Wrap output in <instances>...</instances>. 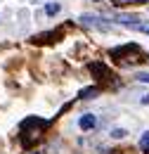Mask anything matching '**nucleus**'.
I'll use <instances>...</instances> for the list:
<instances>
[{
	"label": "nucleus",
	"instance_id": "obj_1",
	"mask_svg": "<svg viewBox=\"0 0 149 154\" xmlns=\"http://www.w3.org/2000/svg\"><path fill=\"white\" fill-rule=\"evenodd\" d=\"M111 59L123 62V64H135V62H142L144 55H142L140 45H135V43H126V45H118V48H114V50H111Z\"/></svg>",
	"mask_w": 149,
	"mask_h": 154
},
{
	"label": "nucleus",
	"instance_id": "obj_2",
	"mask_svg": "<svg viewBox=\"0 0 149 154\" xmlns=\"http://www.w3.org/2000/svg\"><path fill=\"white\" fill-rule=\"evenodd\" d=\"M81 24L88 26V29H97V31H114L111 19H104L99 14H83L81 17Z\"/></svg>",
	"mask_w": 149,
	"mask_h": 154
},
{
	"label": "nucleus",
	"instance_id": "obj_3",
	"mask_svg": "<svg viewBox=\"0 0 149 154\" xmlns=\"http://www.w3.org/2000/svg\"><path fill=\"white\" fill-rule=\"evenodd\" d=\"M90 74H93V78H97L99 83H114V81H116V74H114L107 64H102V62H93V64H90Z\"/></svg>",
	"mask_w": 149,
	"mask_h": 154
},
{
	"label": "nucleus",
	"instance_id": "obj_4",
	"mask_svg": "<svg viewBox=\"0 0 149 154\" xmlns=\"http://www.w3.org/2000/svg\"><path fill=\"white\" fill-rule=\"evenodd\" d=\"M78 126H81V131H93L95 126H97V116L95 114H83L78 119Z\"/></svg>",
	"mask_w": 149,
	"mask_h": 154
},
{
	"label": "nucleus",
	"instance_id": "obj_5",
	"mask_svg": "<svg viewBox=\"0 0 149 154\" xmlns=\"http://www.w3.org/2000/svg\"><path fill=\"white\" fill-rule=\"evenodd\" d=\"M95 95H99V88H97V85H93V88H83V90L78 93L81 100H90V97H95Z\"/></svg>",
	"mask_w": 149,
	"mask_h": 154
},
{
	"label": "nucleus",
	"instance_id": "obj_6",
	"mask_svg": "<svg viewBox=\"0 0 149 154\" xmlns=\"http://www.w3.org/2000/svg\"><path fill=\"white\" fill-rule=\"evenodd\" d=\"M140 149L149 154V131H144V133H142V137H140Z\"/></svg>",
	"mask_w": 149,
	"mask_h": 154
},
{
	"label": "nucleus",
	"instance_id": "obj_7",
	"mask_svg": "<svg viewBox=\"0 0 149 154\" xmlns=\"http://www.w3.org/2000/svg\"><path fill=\"white\" fill-rule=\"evenodd\" d=\"M59 10H62L59 2H47V5H45V12H47V14H57Z\"/></svg>",
	"mask_w": 149,
	"mask_h": 154
},
{
	"label": "nucleus",
	"instance_id": "obj_8",
	"mask_svg": "<svg viewBox=\"0 0 149 154\" xmlns=\"http://www.w3.org/2000/svg\"><path fill=\"white\" fill-rule=\"evenodd\" d=\"M137 81H140V83H149V71H140V74H137Z\"/></svg>",
	"mask_w": 149,
	"mask_h": 154
},
{
	"label": "nucleus",
	"instance_id": "obj_9",
	"mask_svg": "<svg viewBox=\"0 0 149 154\" xmlns=\"http://www.w3.org/2000/svg\"><path fill=\"white\" fill-rule=\"evenodd\" d=\"M111 137L121 140V137H126V131H121V128H114V131H111Z\"/></svg>",
	"mask_w": 149,
	"mask_h": 154
},
{
	"label": "nucleus",
	"instance_id": "obj_10",
	"mask_svg": "<svg viewBox=\"0 0 149 154\" xmlns=\"http://www.w3.org/2000/svg\"><path fill=\"white\" fill-rule=\"evenodd\" d=\"M140 102H142V104H149V95H147V97H142Z\"/></svg>",
	"mask_w": 149,
	"mask_h": 154
},
{
	"label": "nucleus",
	"instance_id": "obj_11",
	"mask_svg": "<svg viewBox=\"0 0 149 154\" xmlns=\"http://www.w3.org/2000/svg\"><path fill=\"white\" fill-rule=\"evenodd\" d=\"M29 2H38V0H29Z\"/></svg>",
	"mask_w": 149,
	"mask_h": 154
}]
</instances>
